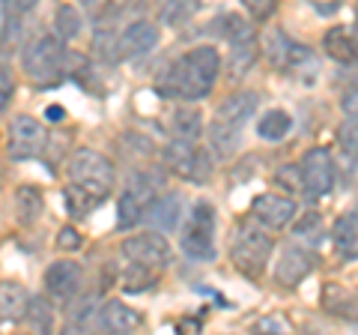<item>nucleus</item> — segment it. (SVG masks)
Returning a JSON list of instances; mask_svg holds the SVG:
<instances>
[{
    "mask_svg": "<svg viewBox=\"0 0 358 335\" xmlns=\"http://www.w3.org/2000/svg\"><path fill=\"white\" fill-rule=\"evenodd\" d=\"M164 162L171 165V171L188 180H206L209 177V156L197 147V141H171L164 150Z\"/></svg>",
    "mask_w": 358,
    "mask_h": 335,
    "instance_id": "10",
    "label": "nucleus"
},
{
    "mask_svg": "<svg viewBox=\"0 0 358 335\" xmlns=\"http://www.w3.org/2000/svg\"><path fill=\"white\" fill-rule=\"evenodd\" d=\"M18 213H21V219H24V221L39 219V213H42V195L36 192V189L21 186V192H18Z\"/></svg>",
    "mask_w": 358,
    "mask_h": 335,
    "instance_id": "25",
    "label": "nucleus"
},
{
    "mask_svg": "<svg viewBox=\"0 0 358 335\" xmlns=\"http://www.w3.org/2000/svg\"><path fill=\"white\" fill-rule=\"evenodd\" d=\"M257 105H260V96L254 90H239L218 105L215 120H212V126H209V141L218 156H230L236 150L245 123L254 117Z\"/></svg>",
    "mask_w": 358,
    "mask_h": 335,
    "instance_id": "3",
    "label": "nucleus"
},
{
    "mask_svg": "<svg viewBox=\"0 0 358 335\" xmlns=\"http://www.w3.org/2000/svg\"><path fill=\"white\" fill-rule=\"evenodd\" d=\"M21 66L33 84H57L63 78V66H66V51H63V42L54 39V36H39L33 39L30 46L21 54Z\"/></svg>",
    "mask_w": 358,
    "mask_h": 335,
    "instance_id": "7",
    "label": "nucleus"
},
{
    "mask_svg": "<svg viewBox=\"0 0 358 335\" xmlns=\"http://www.w3.org/2000/svg\"><path fill=\"white\" fill-rule=\"evenodd\" d=\"M48 114L51 120H63V108H48Z\"/></svg>",
    "mask_w": 358,
    "mask_h": 335,
    "instance_id": "32",
    "label": "nucleus"
},
{
    "mask_svg": "<svg viewBox=\"0 0 358 335\" xmlns=\"http://www.w3.org/2000/svg\"><path fill=\"white\" fill-rule=\"evenodd\" d=\"M30 294L15 282H0V323L6 320H21L27 311Z\"/></svg>",
    "mask_w": 358,
    "mask_h": 335,
    "instance_id": "19",
    "label": "nucleus"
},
{
    "mask_svg": "<svg viewBox=\"0 0 358 335\" xmlns=\"http://www.w3.org/2000/svg\"><path fill=\"white\" fill-rule=\"evenodd\" d=\"M122 57H143L159 46V27L152 21H131L117 39Z\"/></svg>",
    "mask_w": 358,
    "mask_h": 335,
    "instance_id": "16",
    "label": "nucleus"
},
{
    "mask_svg": "<svg viewBox=\"0 0 358 335\" xmlns=\"http://www.w3.org/2000/svg\"><path fill=\"white\" fill-rule=\"evenodd\" d=\"M69 183L87 195L105 200L114 189V165L96 150H75L69 159Z\"/></svg>",
    "mask_w": 358,
    "mask_h": 335,
    "instance_id": "6",
    "label": "nucleus"
},
{
    "mask_svg": "<svg viewBox=\"0 0 358 335\" xmlns=\"http://www.w3.org/2000/svg\"><path fill=\"white\" fill-rule=\"evenodd\" d=\"M159 189H162V180L155 174H147V171L134 174L126 186V192L120 195V228H131L134 221H141L147 207L152 204V198L159 195Z\"/></svg>",
    "mask_w": 358,
    "mask_h": 335,
    "instance_id": "8",
    "label": "nucleus"
},
{
    "mask_svg": "<svg viewBox=\"0 0 358 335\" xmlns=\"http://www.w3.org/2000/svg\"><path fill=\"white\" fill-rule=\"evenodd\" d=\"M102 204L99 198H93V195H87L84 189H78V186H66V210L75 216V219H84V216H90L93 210Z\"/></svg>",
    "mask_w": 358,
    "mask_h": 335,
    "instance_id": "24",
    "label": "nucleus"
},
{
    "mask_svg": "<svg viewBox=\"0 0 358 335\" xmlns=\"http://www.w3.org/2000/svg\"><path fill=\"white\" fill-rule=\"evenodd\" d=\"M179 245L194 261L215 258V207L209 200H197L192 213L185 216V225L179 231Z\"/></svg>",
    "mask_w": 358,
    "mask_h": 335,
    "instance_id": "5",
    "label": "nucleus"
},
{
    "mask_svg": "<svg viewBox=\"0 0 358 335\" xmlns=\"http://www.w3.org/2000/svg\"><path fill=\"white\" fill-rule=\"evenodd\" d=\"M334 245H338V252L343 254L346 261H355V249H358V219H355V210L350 213H343L338 221H334Z\"/></svg>",
    "mask_w": 358,
    "mask_h": 335,
    "instance_id": "20",
    "label": "nucleus"
},
{
    "mask_svg": "<svg viewBox=\"0 0 358 335\" xmlns=\"http://www.w3.org/2000/svg\"><path fill=\"white\" fill-rule=\"evenodd\" d=\"M245 6H251V13L254 15H260V18H266L268 13L275 9V0H242Z\"/></svg>",
    "mask_w": 358,
    "mask_h": 335,
    "instance_id": "30",
    "label": "nucleus"
},
{
    "mask_svg": "<svg viewBox=\"0 0 358 335\" xmlns=\"http://www.w3.org/2000/svg\"><path fill=\"white\" fill-rule=\"evenodd\" d=\"M141 315L134 308H129L126 303H120V299H108V303L99 308V320L96 327L105 329V332H134L141 327Z\"/></svg>",
    "mask_w": 358,
    "mask_h": 335,
    "instance_id": "17",
    "label": "nucleus"
},
{
    "mask_svg": "<svg viewBox=\"0 0 358 335\" xmlns=\"http://www.w3.org/2000/svg\"><path fill=\"white\" fill-rule=\"evenodd\" d=\"M251 216L260 221V225L278 231L296 219V200L278 195V192H266L251 200Z\"/></svg>",
    "mask_w": 358,
    "mask_h": 335,
    "instance_id": "13",
    "label": "nucleus"
},
{
    "mask_svg": "<svg viewBox=\"0 0 358 335\" xmlns=\"http://www.w3.org/2000/svg\"><path fill=\"white\" fill-rule=\"evenodd\" d=\"M230 254L242 275L260 278L268 258H272V237L260 225H254V221H242L236 228V237H233Z\"/></svg>",
    "mask_w": 358,
    "mask_h": 335,
    "instance_id": "4",
    "label": "nucleus"
},
{
    "mask_svg": "<svg viewBox=\"0 0 358 335\" xmlns=\"http://www.w3.org/2000/svg\"><path fill=\"white\" fill-rule=\"evenodd\" d=\"M221 72V54L212 46H197L173 60L159 78V93L167 99H206Z\"/></svg>",
    "mask_w": 358,
    "mask_h": 335,
    "instance_id": "1",
    "label": "nucleus"
},
{
    "mask_svg": "<svg viewBox=\"0 0 358 335\" xmlns=\"http://www.w3.org/2000/svg\"><path fill=\"white\" fill-rule=\"evenodd\" d=\"M81 4H84V6H93V4H96V0H81Z\"/></svg>",
    "mask_w": 358,
    "mask_h": 335,
    "instance_id": "33",
    "label": "nucleus"
},
{
    "mask_svg": "<svg viewBox=\"0 0 358 335\" xmlns=\"http://www.w3.org/2000/svg\"><path fill=\"white\" fill-rule=\"evenodd\" d=\"M24 315H30V323H33L36 329H51V311H48V306H45L42 299H36V303L30 299Z\"/></svg>",
    "mask_w": 358,
    "mask_h": 335,
    "instance_id": "27",
    "label": "nucleus"
},
{
    "mask_svg": "<svg viewBox=\"0 0 358 335\" xmlns=\"http://www.w3.org/2000/svg\"><path fill=\"white\" fill-rule=\"evenodd\" d=\"M301 174V186L310 198H326L334 189V159L326 147H313L301 156L299 165Z\"/></svg>",
    "mask_w": 358,
    "mask_h": 335,
    "instance_id": "9",
    "label": "nucleus"
},
{
    "mask_svg": "<svg viewBox=\"0 0 358 335\" xmlns=\"http://www.w3.org/2000/svg\"><path fill=\"white\" fill-rule=\"evenodd\" d=\"M81 266L75 261H54L45 270V287L54 299H72L81 290Z\"/></svg>",
    "mask_w": 358,
    "mask_h": 335,
    "instance_id": "15",
    "label": "nucleus"
},
{
    "mask_svg": "<svg viewBox=\"0 0 358 335\" xmlns=\"http://www.w3.org/2000/svg\"><path fill=\"white\" fill-rule=\"evenodd\" d=\"M322 46H326V51L331 54L334 60H341V63H352L355 60V33L352 30L331 27L326 33V39H322Z\"/></svg>",
    "mask_w": 358,
    "mask_h": 335,
    "instance_id": "21",
    "label": "nucleus"
},
{
    "mask_svg": "<svg viewBox=\"0 0 358 335\" xmlns=\"http://www.w3.org/2000/svg\"><path fill=\"white\" fill-rule=\"evenodd\" d=\"M45 126L30 117V114H18L9 123V156L13 159H30V156H39L45 150Z\"/></svg>",
    "mask_w": 358,
    "mask_h": 335,
    "instance_id": "11",
    "label": "nucleus"
},
{
    "mask_svg": "<svg viewBox=\"0 0 358 335\" xmlns=\"http://www.w3.org/2000/svg\"><path fill=\"white\" fill-rule=\"evenodd\" d=\"M6 4L13 6L15 13H27V9H33V6L39 4V0H6Z\"/></svg>",
    "mask_w": 358,
    "mask_h": 335,
    "instance_id": "31",
    "label": "nucleus"
},
{
    "mask_svg": "<svg viewBox=\"0 0 358 335\" xmlns=\"http://www.w3.org/2000/svg\"><path fill=\"white\" fill-rule=\"evenodd\" d=\"M310 270H313V254L305 245L289 242V245H284L275 261V282L281 287H296Z\"/></svg>",
    "mask_w": 358,
    "mask_h": 335,
    "instance_id": "12",
    "label": "nucleus"
},
{
    "mask_svg": "<svg viewBox=\"0 0 358 335\" xmlns=\"http://www.w3.org/2000/svg\"><path fill=\"white\" fill-rule=\"evenodd\" d=\"M78 30H81V18H78V9H75V6H60V9H57V36H60V42L75 39Z\"/></svg>",
    "mask_w": 358,
    "mask_h": 335,
    "instance_id": "26",
    "label": "nucleus"
},
{
    "mask_svg": "<svg viewBox=\"0 0 358 335\" xmlns=\"http://www.w3.org/2000/svg\"><path fill=\"white\" fill-rule=\"evenodd\" d=\"M13 96H15V75L9 66L0 63V111L13 102Z\"/></svg>",
    "mask_w": 358,
    "mask_h": 335,
    "instance_id": "28",
    "label": "nucleus"
},
{
    "mask_svg": "<svg viewBox=\"0 0 358 335\" xmlns=\"http://www.w3.org/2000/svg\"><path fill=\"white\" fill-rule=\"evenodd\" d=\"M289 129H293V117L281 108L268 111V114H263L260 120H257V135H260L263 141H281V138L289 135Z\"/></svg>",
    "mask_w": 358,
    "mask_h": 335,
    "instance_id": "22",
    "label": "nucleus"
},
{
    "mask_svg": "<svg viewBox=\"0 0 358 335\" xmlns=\"http://www.w3.org/2000/svg\"><path fill=\"white\" fill-rule=\"evenodd\" d=\"M143 219L150 221V225L155 231H173L179 225V219H182V200H179V195H155L152 204L147 207V213H143Z\"/></svg>",
    "mask_w": 358,
    "mask_h": 335,
    "instance_id": "18",
    "label": "nucleus"
},
{
    "mask_svg": "<svg viewBox=\"0 0 358 335\" xmlns=\"http://www.w3.org/2000/svg\"><path fill=\"white\" fill-rule=\"evenodd\" d=\"M57 245L60 249H78V245H81V237H78V231L75 228H63L60 231V237H57Z\"/></svg>",
    "mask_w": 358,
    "mask_h": 335,
    "instance_id": "29",
    "label": "nucleus"
},
{
    "mask_svg": "<svg viewBox=\"0 0 358 335\" xmlns=\"http://www.w3.org/2000/svg\"><path fill=\"white\" fill-rule=\"evenodd\" d=\"M171 135L176 141H200V114L194 108H179L171 114Z\"/></svg>",
    "mask_w": 358,
    "mask_h": 335,
    "instance_id": "23",
    "label": "nucleus"
},
{
    "mask_svg": "<svg viewBox=\"0 0 358 335\" xmlns=\"http://www.w3.org/2000/svg\"><path fill=\"white\" fill-rule=\"evenodd\" d=\"M266 57L272 66L287 72V69H296V66L310 60V51L305 46H299V42H293L284 30H268L266 33Z\"/></svg>",
    "mask_w": 358,
    "mask_h": 335,
    "instance_id": "14",
    "label": "nucleus"
},
{
    "mask_svg": "<svg viewBox=\"0 0 358 335\" xmlns=\"http://www.w3.org/2000/svg\"><path fill=\"white\" fill-rule=\"evenodd\" d=\"M122 264H126V290H143L155 285V278L162 275V270L171 264V245L162 233H134L126 237L120 245Z\"/></svg>",
    "mask_w": 358,
    "mask_h": 335,
    "instance_id": "2",
    "label": "nucleus"
}]
</instances>
